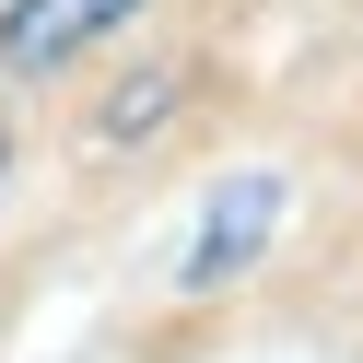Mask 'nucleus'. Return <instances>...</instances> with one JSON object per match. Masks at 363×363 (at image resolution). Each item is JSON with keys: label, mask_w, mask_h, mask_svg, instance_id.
Here are the masks:
<instances>
[{"label": "nucleus", "mask_w": 363, "mask_h": 363, "mask_svg": "<svg viewBox=\"0 0 363 363\" xmlns=\"http://www.w3.org/2000/svg\"><path fill=\"white\" fill-rule=\"evenodd\" d=\"M281 176H223L211 188V223H199V246H188V269H176V281L188 293H223L235 281V269H258V246L281 235Z\"/></svg>", "instance_id": "obj_1"}, {"label": "nucleus", "mask_w": 363, "mask_h": 363, "mask_svg": "<svg viewBox=\"0 0 363 363\" xmlns=\"http://www.w3.org/2000/svg\"><path fill=\"white\" fill-rule=\"evenodd\" d=\"M141 0H12L0 12V71H59V59H82L94 35H118Z\"/></svg>", "instance_id": "obj_2"}, {"label": "nucleus", "mask_w": 363, "mask_h": 363, "mask_svg": "<svg viewBox=\"0 0 363 363\" xmlns=\"http://www.w3.org/2000/svg\"><path fill=\"white\" fill-rule=\"evenodd\" d=\"M176 94H188V71H141V82H118V94H106V118H94V141H152V129L176 118Z\"/></svg>", "instance_id": "obj_3"}, {"label": "nucleus", "mask_w": 363, "mask_h": 363, "mask_svg": "<svg viewBox=\"0 0 363 363\" xmlns=\"http://www.w3.org/2000/svg\"><path fill=\"white\" fill-rule=\"evenodd\" d=\"M0 164H12V106H0Z\"/></svg>", "instance_id": "obj_4"}]
</instances>
